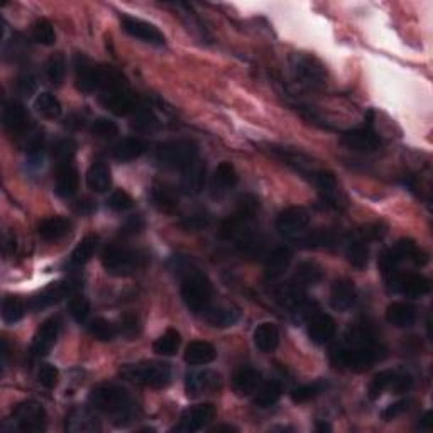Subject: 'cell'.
Returning <instances> with one entry per match:
<instances>
[{
    "mask_svg": "<svg viewBox=\"0 0 433 433\" xmlns=\"http://www.w3.org/2000/svg\"><path fill=\"white\" fill-rule=\"evenodd\" d=\"M381 356V347L376 342L374 334L369 327H351L345 334L344 342L332 351V361L337 366L362 372L367 371Z\"/></svg>",
    "mask_w": 433,
    "mask_h": 433,
    "instance_id": "obj_1",
    "label": "cell"
},
{
    "mask_svg": "<svg viewBox=\"0 0 433 433\" xmlns=\"http://www.w3.org/2000/svg\"><path fill=\"white\" fill-rule=\"evenodd\" d=\"M90 407L96 409V412L112 414L115 420L129 422L132 414V402L129 398L127 391L119 388V386L105 384L99 386L90 393Z\"/></svg>",
    "mask_w": 433,
    "mask_h": 433,
    "instance_id": "obj_2",
    "label": "cell"
},
{
    "mask_svg": "<svg viewBox=\"0 0 433 433\" xmlns=\"http://www.w3.org/2000/svg\"><path fill=\"white\" fill-rule=\"evenodd\" d=\"M211 288L209 278L196 269H188L181 283V298L188 310L195 315H205L211 305Z\"/></svg>",
    "mask_w": 433,
    "mask_h": 433,
    "instance_id": "obj_3",
    "label": "cell"
},
{
    "mask_svg": "<svg viewBox=\"0 0 433 433\" xmlns=\"http://www.w3.org/2000/svg\"><path fill=\"white\" fill-rule=\"evenodd\" d=\"M121 374L127 381L154 389L166 388L171 382V367L164 362L132 364V366L124 367Z\"/></svg>",
    "mask_w": 433,
    "mask_h": 433,
    "instance_id": "obj_4",
    "label": "cell"
},
{
    "mask_svg": "<svg viewBox=\"0 0 433 433\" xmlns=\"http://www.w3.org/2000/svg\"><path fill=\"white\" fill-rule=\"evenodd\" d=\"M198 158V147L191 141H171L158 147L156 161L168 169H181L185 171Z\"/></svg>",
    "mask_w": 433,
    "mask_h": 433,
    "instance_id": "obj_5",
    "label": "cell"
},
{
    "mask_svg": "<svg viewBox=\"0 0 433 433\" xmlns=\"http://www.w3.org/2000/svg\"><path fill=\"white\" fill-rule=\"evenodd\" d=\"M102 264L112 276H129L142 266V256L134 249L124 246H109L102 252Z\"/></svg>",
    "mask_w": 433,
    "mask_h": 433,
    "instance_id": "obj_6",
    "label": "cell"
},
{
    "mask_svg": "<svg viewBox=\"0 0 433 433\" xmlns=\"http://www.w3.org/2000/svg\"><path fill=\"white\" fill-rule=\"evenodd\" d=\"M407 261L413 262V264L417 266H423L428 261V256L413 241L402 239V241L396 242L389 251H386L384 254L381 256L379 266L382 269V274L398 269V266Z\"/></svg>",
    "mask_w": 433,
    "mask_h": 433,
    "instance_id": "obj_7",
    "label": "cell"
},
{
    "mask_svg": "<svg viewBox=\"0 0 433 433\" xmlns=\"http://www.w3.org/2000/svg\"><path fill=\"white\" fill-rule=\"evenodd\" d=\"M384 278L391 292L403 294V297H409V298L425 297V294L430 293L432 289L430 279L422 274H412V273L403 274L399 273L398 269H394L386 273Z\"/></svg>",
    "mask_w": 433,
    "mask_h": 433,
    "instance_id": "obj_8",
    "label": "cell"
},
{
    "mask_svg": "<svg viewBox=\"0 0 433 433\" xmlns=\"http://www.w3.org/2000/svg\"><path fill=\"white\" fill-rule=\"evenodd\" d=\"M12 420L21 432L38 433L46 430V412L39 403L22 402L14 408Z\"/></svg>",
    "mask_w": 433,
    "mask_h": 433,
    "instance_id": "obj_9",
    "label": "cell"
},
{
    "mask_svg": "<svg viewBox=\"0 0 433 433\" xmlns=\"http://www.w3.org/2000/svg\"><path fill=\"white\" fill-rule=\"evenodd\" d=\"M80 288V281L78 279H64V281H56L51 283L48 288H44L38 297L31 299V308L32 310H43V308L54 305V303L61 302V299L73 297Z\"/></svg>",
    "mask_w": 433,
    "mask_h": 433,
    "instance_id": "obj_10",
    "label": "cell"
},
{
    "mask_svg": "<svg viewBox=\"0 0 433 433\" xmlns=\"http://www.w3.org/2000/svg\"><path fill=\"white\" fill-rule=\"evenodd\" d=\"M310 224V214L303 206H289L276 219V229L281 236L297 237Z\"/></svg>",
    "mask_w": 433,
    "mask_h": 433,
    "instance_id": "obj_11",
    "label": "cell"
},
{
    "mask_svg": "<svg viewBox=\"0 0 433 433\" xmlns=\"http://www.w3.org/2000/svg\"><path fill=\"white\" fill-rule=\"evenodd\" d=\"M340 141H342V144L347 147V149L359 151V153H371V151L377 149L381 144L379 136H377L374 129H372L371 121L364 127L352 129V131L344 132Z\"/></svg>",
    "mask_w": 433,
    "mask_h": 433,
    "instance_id": "obj_12",
    "label": "cell"
},
{
    "mask_svg": "<svg viewBox=\"0 0 433 433\" xmlns=\"http://www.w3.org/2000/svg\"><path fill=\"white\" fill-rule=\"evenodd\" d=\"M75 76L76 86L85 94L100 90V80H102V66H96L83 54L75 56Z\"/></svg>",
    "mask_w": 433,
    "mask_h": 433,
    "instance_id": "obj_13",
    "label": "cell"
},
{
    "mask_svg": "<svg viewBox=\"0 0 433 433\" xmlns=\"http://www.w3.org/2000/svg\"><path fill=\"white\" fill-rule=\"evenodd\" d=\"M216 409L211 403L198 404V407L186 409L179 418V423L174 430L178 432H198L205 428L211 420H215Z\"/></svg>",
    "mask_w": 433,
    "mask_h": 433,
    "instance_id": "obj_14",
    "label": "cell"
},
{
    "mask_svg": "<svg viewBox=\"0 0 433 433\" xmlns=\"http://www.w3.org/2000/svg\"><path fill=\"white\" fill-rule=\"evenodd\" d=\"M122 29L124 32H127L129 36H132V38L144 41L147 44H153V46H164V36L161 34V31L158 27H154L153 24H149V22L136 19V17L131 16H124L122 17Z\"/></svg>",
    "mask_w": 433,
    "mask_h": 433,
    "instance_id": "obj_15",
    "label": "cell"
},
{
    "mask_svg": "<svg viewBox=\"0 0 433 433\" xmlns=\"http://www.w3.org/2000/svg\"><path fill=\"white\" fill-rule=\"evenodd\" d=\"M59 334V320L56 317H51L46 322H43V325L39 327L38 332H36L34 339H32V345H31V352L32 356H46L51 347L56 342Z\"/></svg>",
    "mask_w": 433,
    "mask_h": 433,
    "instance_id": "obj_16",
    "label": "cell"
},
{
    "mask_svg": "<svg viewBox=\"0 0 433 433\" xmlns=\"http://www.w3.org/2000/svg\"><path fill=\"white\" fill-rule=\"evenodd\" d=\"M357 293L351 279L340 278L334 281L330 289V307L335 312H347L356 303Z\"/></svg>",
    "mask_w": 433,
    "mask_h": 433,
    "instance_id": "obj_17",
    "label": "cell"
},
{
    "mask_svg": "<svg viewBox=\"0 0 433 433\" xmlns=\"http://www.w3.org/2000/svg\"><path fill=\"white\" fill-rule=\"evenodd\" d=\"M78 185H80V176L73 164V161H64V163H58L56 168V193L63 198H70L76 195Z\"/></svg>",
    "mask_w": 433,
    "mask_h": 433,
    "instance_id": "obj_18",
    "label": "cell"
},
{
    "mask_svg": "<svg viewBox=\"0 0 433 433\" xmlns=\"http://www.w3.org/2000/svg\"><path fill=\"white\" fill-rule=\"evenodd\" d=\"M4 126L11 134H24L31 126L29 114L19 102H9L4 107Z\"/></svg>",
    "mask_w": 433,
    "mask_h": 433,
    "instance_id": "obj_19",
    "label": "cell"
},
{
    "mask_svg": "<svg viewBox=\"0 0 433 433\" xmlns=\"http://www.w3.org/2000/svg\"><path fill=\"white\" fill-rule=\"evenodd\" d=\"M206 183V166L201 161H195L183 171L181 191L185 195H198L204 191Z\"/></svg>",
    "mask_w": 433,
    "mask_h": 433,
    "instance_id": "obj_20",
    "label": "cell"
},
{
    "mask_svg": "<svg viewBox=\"0 0 433 433\" xmlns=\"http://www.w3.org/2000/svg\"><path fill=\"white\" fill-rule=\"evenodd\" d=\"M293 259V251L287 246L276 247L266 259V278L278 279L287 273Z\"/></svg>",
    "mask_w": 433,
    "mask_h": 433,
    "instance_id": "obj_21",
    "label": "cell"
},
{
    "mask_svg": "<svg viewBox=\"0 0 433 433\" xmlns=\"http://www.w3.org/2000/svg\"><path fill=\"white\" fill-rule=\"evenodd\" d=\"M335 322L327 313H319L308 324V337L315 344H327L335 335Z\"/></svg>",
    "mask_w": 433,
    "mask_h": 433,
    "instance_id": "obj_22",
    "label": "cell"
},
{
    "mask_svg": "<svg viewBox=\"0 0 433 433\" xmlns=\"http://www.w3.org/2000/svg\"><path fill=\"white\" fill-rule=\"evenodd\" d=\"M386 319L398 329H408L417 322V308L407 302H394L386 310Z\"/></svg>",
    "mask_w": 433,
    "mask_h": 433,
    "instance_id": "obj_23",
    "label": "cell"
},
{
    "mask_svg": "<svg viewBox=\"0 0 433 433\" xmlns=\"http://www.w3.org/2000/svg\"><path fill=\"white\" fill-rule=\"evenodd\" d=\"M216 381H219V376L214 374L210 371H200V372H188L186 374V381H185V388H186V394L190 398H196V396L206 393V391L215 389Z\"/></svg>",
    "mask_w": 433,
    "mask_h": 433,
    "instance_id": "obj_24",
    "label": "cell"
},
{
    "mask_svg": "<svg viewBox=\"0 0 433 433\" xmlns=\"http://www.w3.org/2000/svg\"><path fill=\"white\" fill-rule=\"evenodd\" d=\"M313 181H315L317 188H319L320 195L324 200L329 204L330 206H334V209H339V185H337V179H335L334 173L330 171H315L312 174Z\"/></svg>",
    "mask_w": 433,
    "mask_h": 433,
    "instance_id": "obj_25",
    "label": "cell"
},
{
    "mask_svg": "<svg viewBox=\"0 0 433 433\" xmlns=\"http://www.w3.org/2000/svg\"><path fill=\"white\" fill-rule=\"evenodd\" d=\"M70 227L71 222L68 219H64V216H49V219H44L39 224L38 234L43 241L54 242L66 236L70 232Z\"/></svg>",
    "mask_w": 433,
    "mask_h": 433,
    "instance_id": "obj_26",
    "label": "cell"
},
{
    "mask_svg": "<svg viewBox=\"0 0 433 433\" xmlns=\"http://www.w3.org/2000/svg\"><path fill=\"white\" fill-rule=\"evenodd\" d=\"M64 428L71 433H91L100 430V422L86 409H75L66 418Z\"/></svg>",
    "mask_w": 433,
    "mask_h": 433,
    "instance_id": "obj_27",
    "label": "cell"
},
{
    "mask_svg": "<svg viewBox=\"0 0 433 433\" xmlns=\"http://www.w3.org/2000/svg\"><path fill=\"white\" fill-rule=\"evenodd\" d=\"M252 339H254V345L257 351L269 354L276 351V347L279 345V330L274 324L266 322V324L257 325Z\"/></svg>",
    "mask_w": 433,
    "mask_h": 433,
    "instance_id": "obj_28",
    "label": "cell"
},
{
    "mask_svg": "<svg viewBox=\"0 0 433 433\" xmlns=\"http://www.w3.org/2000/svg\"><path fill=\"white\" fill-rule=\"evenodd\" d=\"M146 149L147 144L142 139H139V137H127V139H122L114 146L112 156L117 161L127 163V161L137 159L139 156L144 154Z\"/></svg>",
    "mask_w": 433,
    "mask_h": 433,
    "instance_id": "obj_29",
    "label": "cell"
},
{
    "mask_svg": "<svg viewBox=\"0 0 433 433\" xmlns=\"http://www.w3.org/2000/svg\"><path fill=\"white\" fill-rule=\"evenodd\" d=\"M294 71H297V76L302 78V83H307V85H319L324 80V70L317 61H313L310 58L305 56H297L294 58V64H293Z\"/></svg>",
    "mask_w": 433,
    "mask_h": 433,
    "instance_id": "obj_30",
    "label": "cell"
},
{
    "mask_svg": "<svg viewBox=\"0 0 433 433\" xmlns=\"http://www.w3.org/2000/svg\"><path fill=\"white\" fill-rule=\"evenodd\" d=\"M110 185H112V176H110L109 166L102 161H96L86 173V186L95 193H105Z\"/></svg>",
    "mask_w": 433,
    "mask_h": 433,
    "instance_id": "obj_31",
    "label": "cell"
},
{
    "mask_svg": "<svg viewBox=\"0 0 433 433\" xmlns=\"http://www.w3.org/2000/svg\"><path fill=\"white\" fill-rule=\"evenodd\" d=\"M261 376L252 367H241L232 377V388L239 396L252 394L259 386Z\"/></svg>",
    "mask_w": 433,
    "mask_h": 433,
    "instance_id": "obj_32",
    "label": "cell"
},
{
    "mask_svg": "<svg viewBox=\"0 0 433 433\" xmlns=\"http://www.w3.org/2000/svg\"><path fill=\"white\" fill-rule=\"evenodd\" d=\"M216 359L215 347L204 340H196V342L188 344L185 351V361L191 366H201V364H210Z\"/></svg>",
    "mask_w": 433,
    "mask_h": 433,
    "instance_id": "obj_33",
    "label": "cell"
},
{
    "mask_svg": "<svg viewBox=\"0 0 433 433\" xmlns=\"http://www.w3.org/2000/svg\"><path fill=\"white\" fill-rule=\"evenodd\" d=\"M278 298L284 307H288V308H292V310L298 312L299 308L305 307L307 292H305V288L302 287V284H298L297 281H292V283L283 284V287L278 289Z\"/></svg>",
    "mask_w": 433,
    "mask_h": 433,
    "instance_id": "obj_34",
    "label": "cell"
},
{
    "mask_svg": "<svg viewBox=\"0 0 433 433\" xmlns=\"http://www.w3.org/2000/svg\"><path fill=\"white\" fill-rule=\"evenodd\" d=\"M96 246H99V237L90 234V236H85L78 242V246L73 249L71 256H70V266H75V268H80V266L86 264L91 257H94Z\"/></svg>",
    "mask_w": 433,
    "mask_h": 433,
    "instance_id": "obj_35",
    "label": "cell"
},
{
    "mask_svg": "<svg viewBox=\"0 0 433 433\" xmlns=\"http://www.w3.org/2000/svg\"><path fill=\"white\" fill-rule=\"evenodd\" d=\"M399 376L402 374H399L398 371H393V369L381 371L379 374H376L374 379L371 381L369 388H367V396H369L371 399H377L386 389H389V388L396 389V384H398Z\"/></svg>",
    "mask_w": 433,
    "mask_h": 433,
    "instance_id": "obj_36",
    "label": "cell"
},
{
    "mask_svg": "<svg viewBox=\"0 0 433 433\" xmlns=\"http://www.w3.org/2000/svg\"><path fill=\"white\" fill-rule=\"evenodd\" d=\"M324 279V269L320 268L317 262L313 261H303L299 262L297 268V274H294V281L302 284L303 288L315 287L317 283Z\"/></svg>",
    "mask_w": 433,
    "mask_h": 433,
    "instance_id": "obj_37",
    "label": "cell"
},
{
    "mask_svg": "<svg viewBox=\"0 0 433 433\" xmlns=\"http://www.w3.org/2000/svg\"><path fill=\"white\" fill-rule=\"evenodd\" d=\"M205 320L211 327L227 329V327H232L239 320V312L229 307H210L205 312Z\"/></svg>",
    "mask_w": 433,
    "mask_h": 433,
    "instance_id": "obj_38",
    "label": "cell"
},
{
    "mask_svg": "<svg viewBox=\"0 0 433 433\" xmlns=\"http://www.w3.org/2000/svg\"><path fill=\"white\" fill-rule=\"evenodd\" d=\"M347 259L356 269H366L367 261H369V249H367V241H364L361 236L354 237L347 246Z\"/></svg>",
    "mask_w": 433,
    "mask_h": 433,
    "instance_id": "obj_39",
    "label": "cell"
},
{
    "mask_svg": "<svg viewBox=\"0 0 433 433\" xmlns=\"http://www.w3.org/2000/svg\"><path fill=\"white\" fill-rule=\"evenodd\" d=\"M181 344L179 332L174 329H168L161 337L153 344V351L159 356H174Z\"/></svg>",
    "mask_w": 433,
    "mask_h": 433,
    "instance_id": "obj_40",
    "label": "cell"
},
{
    "mask_svg": "<svg viewBox=\"0 0 433 433\" xmlns=\"http://www.w3.org/2000/svg\"><path fill=\"white\" fill-rule=\"evenodd\" d=\"M151 200H153L156 209L164 211V214H171L178 206L176 195L166 186H154L151 190Z\"/></svg>",
    "mask_w": 433,
    "mask_h": 433,
    "instance_id": "obj_41",
    "label": "cell"
},
{
    "mask_svg": "<svg viewBox=\"0 0 433 433\" xmlns=\"http://www.w3.org/2000/svg\"><path fill=\"white\" fill-rule=\"evenodd\" d=\"M34 109L38 110V112L43 115L44 119H49V121L58 119L63 112L59 100L51 94L38 95V99H36V102H34Z\"/></svg>",
    "mask_w": 433,
    "mask_h": 433,
    "instance_id": "obj_42",
    "label": "cell"
},
{
    "mask_svg": "<svg viewBox=\"0 0 433 433\" xmlns=\"http://www.w3.org/2000/svg\"><path fill=\"white\" fill-rule=\"evenodd\" d=\"M283 394V388L278 381H269L266 382L262 388L257 391L256 398H254V404L259 408H269L273 407L274 403H278V399Z\"/></svg>",
    "mask_w": 433,
    "mask_h": 433,
    "instance_id": "obj_43",
    "label": "cell"
},
{
    "mask_svg": "<svg viewBox=\"0 0 433 433\" xmlns=\"http://www.w3.org/2000/svg\"><path fill=\"white\" fill-rule=\"evenodd\" d=\"M214 181H215V186L220 188L222 191H227V190H230V188H234L239 181L236 168H234L230 163H227V161L220 163L215 169Z\"/></svg>",
    "mask_w": 433,
    "mask_h": 433,
    "instance_id": "obj_44",
    "label": "cell"
},
{
    "mask_svg": "<svg viewBox=\"0 0 433 433\" xmlns=\"http://www.w3.org/2000/svg\"><path fill=\"white\" fill-rule=\"evenodd\" d=\"M46 76H48V80L53 83L54 86H59L64 80V75H66V59L61 53L53 54L51 58L46 61Z\"/></svg>",
    "mask_w": 433,
    "mask_h": 433,
    "instance_id": "obj_45",
    "label": "cell"
},
{
    "mask_svg": "<svg viewBox=\"0 0 433 433\" xmlns=\"http://www.w3.org/2000/svg\"><path fill=\"white\" fill-rule=\"evenodd\" d=\"M26 315V303L19 297H7L2 303V319L6 324H16Z\"/></svg>",
    "mask_w": 433,
    "mask_h": 433,
    "instance_id": "obj_46",
    "label": "cell"
},
{
    "mask_svg": "<svg viewBox=\"0 0 433 433\" xmlns=\"http://www.w3.org/2000/svg\"><path fill=\"white\" fill-rule=\"evenodd\" d=\"M303 247L308 249H317V247H332L337 244V236H335L332 230H312L308 236H305L302 239Z\"/></svg>",
    "mask_w": 433,
    "mask_h": 433,
    "instance_id": "obj_47",
    "label": "cell"
},
{
    "mask_svg": "<svg viewBox=\"0 0 433 433\" xmlns=\"http://www.w3.org/2000/svg\"><path fill=\"white\" fill-rule=\"evenodd\" d=\"M89 332L91 337L100 340V342H110V340H114L115 335H117L115 325L110 324V322L105 319L91 320L89 325Z\"/></svg>",
    "mask_w": 433,
    "mask_h": 433,
    "instance_id": "obj_48",
    "label": "cell"
},
{
    "mask_svg": "<svg viewBox=\"0 0 433 433\" xmlns=\"http://www.w3.org/2000/svg\"><path fill=\"white\" fill-rule=\"evenodd\" d=\"M32 38L36 43L43 46H51L56 41V34H54V27L48 19H38L32 26Z\"/></svg>",
    "mask_w": 433,
    "mask_h": 433,
    "instance_id": "obj_49",
    "label": "cell"
},
{
    "mask_svg": "<svg viewBox=\"0 0 433 433\" xmlns=\"http://www.w3.org/2000/svg\"><path fill=\"white\" fill-rule=\"evenodd\" d=\"M68 312H70L73 320L78 322V324H85L90 315V302L85 297L73 294L70 302H68Z\"/></svg>",
    "mask_w": 433,
    "mask_h": 433,
    "instance_id": "obj_50",
    "label": "cell"
},
{
    "mask_svg": "<svg viewBox=\"0 0 433 433\" xmlns=\"http://www.w3.org/2000/svg\"><path fill=\"white\" fill-rule=\"evenodd\" d=\"M90 131H91V134H95L96 137L109 139V137H115L119 134V126L107 117H99L91 122Z\"/></svg>",
    "mask_w": 433,
    "mask_h": 433,
    "instance_id": "obj_51",
    "label": "cell"
},
{
    "mask_svg": "<svg viewBox=\"0 0 433 433\" xmlns=\"http://www.w3.org/2000/svg\"><path fill=\"white\" fill-rule=\"evenodd\" d=\"M322 391H324V382H312V384L299 386L298 389H294L292 393V399L294 403H307L310 399L317 398Z\"/></svg>",
    "mask_w": 433,
    "mask_h": 433,
    "instance_id": "obj_52",
    "label": "cell"
},
{
    "mask_svg": "<svg viewBox=\"0 0 433 433\" xmlns=\"http://www.w3.org/2000/svg\"><path fill=\"white\" fill-rule=\"evenodd\" d=\"M76 153V142L73 139H61L54 144L53 156L58 163H64V161H73V156Z\"/></svg>",
    "mask_w": 433,
    "mask_h": 433,
    "instance_id": "obj_53",
    "label": "cell"
},
{
    "mask_svg": "<svg viewBox=\"0 0 433 433\" xmlns=\"http://www.w3.org/2000/svg\"><path fill=\"white\" fill-rule=\"evenodd\" d=\"M107 205L114 211H126V210H131L132 206H134V200H132V196L129 195L127 191L115 190L112 195L109 196Z\"/></svg>",
    "mask_w": 433,
    "mask_h": 433,
    "instance_id": "obj_54",
    "label": "cell"
},
{
    "mask_svg": "<svg viewBox=\"0 0 433 433\" xmlns=\"http://www.w3.org/2000/svg\"><path fill=\"white\" fill-rule=\"evenodd\" d=\"M59 372L51 364H43L38 371V381L41 386H44L46 389H53L58 384Z\"/></svg>",
    "mask_w": 433,
    "mask_h": 433,
    "instance_id": "obj_55",
    "label": "cell"
},
{
    "mask_svg": "<svg viewBox=\"0 0 433 433\" xmlns=\"http://www.w3.org/2000/svg\"><path fill=\"white\" fill-rule=\"evenodd\" d=\"M27 156H29L31 164L39 166L43 164V156H44V137L38 134L36 137H32L29 142V147H27Z\"/></svg>",
    "mask_w": 433,
    "mask_h": 433,
    "instance_id": "obj_56",
    "label": "cell"
},
{
    "mask_svg": "<svg viewBox=\"0 0 433 433\" xmlns=\"http://www.w3.org/2000/svg\"><path fill=\"white\" fill-rule=\"evenodd\" d=\"M209 224H210V216L204 214V211H196V214L188 215L181 220V227L185 230H201Z\"/></svg>",
    "mask_w": 433,
    "mask_h": 433,
    "instance_id": "obj_57",
    "label": "cell"
},
{
    "mask_svg": "<svg viewBox=\"0 0 433 433\" xmlns=\"http://www.w3.org/2000/svg\"><path fill=\"white\" fill-rule=\"evenodd\" d=\"M137 330H139V319L134 313H126L121 319V332L127 337H132L137 334Z\"/></svg>",
    "mask_w": 433,
    "mask_h": 433,
    "instance_id": "obj_58",
    "label": "cell"
},
{
    "mask_svg": "<svg viewBox=\"0 0 433 433\" xmlns=\"http://www.w3.org/2000/svg\"><path fill=\"white\" fill-rule=\"evenodd\" d=\"M407 409H408V402L402 399V402H396L393 404H389V407L381 413V418L386 422H391V420H394V418H398L399 414H403Z\"/></svg>",
    "mask_w": 433,
    "mask_h": 433,
    "instance_id": "obj_59",
    "label": "cell"
},
{
    "mask_svg": "<svg viewBox=\"0 0 433 433\" xmlns=\"http://www.w3.org/2000/svg\"><path fill=\"white\" fill-rule=\"evenodd\" d=\"M36 86H38V83H36L34 75H31V73H24V75L19 76V81H17V89L24 96H29L34 94Z\"/></svg>",
    "mask_w": 433,
    "mask_h": 433,
    "instance_id": "obj_60",
    "label": "cell"
},
{
    "mask_svg": "<svg viewBox=\"0 0 433 433\" xmlns=\"http://www.w3.org/2000/svg\"><path fill=\"white\" fill-rule=\"evenodd\" d=\"M142 225H144V224H142V220L139 219V216H132V219L126 224V227H124V234L139 232V230L142 229Z\"/></svg>",
    "mask_w": 433,
    "mask_h": 433,
    "instance_id": "obj_61",
    "label": "cell"
},
{
    "mask_svg": "<svg viewBox=\"0 0 433 433\" xmlns=\"http://www.w3.org/2000/svg\"><path fill=\"white\" fill-rule=\"evenodd\" d=\"M430 418H432V413H430V412H428V413L425 414V417H423L422 427H423V428H427V430H428V428H430V422H432Z\"/></svg>",
    "mask_w": 433,
    "mask_h": 433,
    "instance_id": "obj_62",
    "label": "cell"
},
{
    "mask_svg": "<svg viewBox=\"0 0 433 433\" xmlns=\"http://www.w3.org/2000/svg\"><path fill=\"white\" fill-rule=\"evenodd\" d=\"M317 430H320V432L330 430V425H327V423H317Z\"/></svg>",
    "mask_w": 433,
    "mask_h": 433,
    "instance_id": "obj_63",
    "label": "cell"
}]
</instances>
